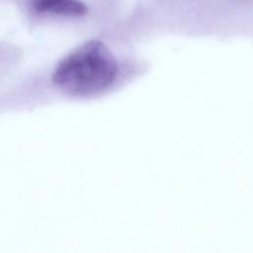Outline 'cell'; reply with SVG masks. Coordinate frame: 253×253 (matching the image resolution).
I'll return each instance as SVG.
<instances>
[{"label":"cell","instance_id":"obj_2","mask_svg":"<svg viewBox=\"0 0 253 253\" xmlns=\"http://www.w3.org/2000/svg\"><path fill=\"white\" fill-rule=\"evenodd\" d=\"M28 8L39 15L80 17L88 8L81 0H25Z\"/></svg>","mask_w":253,"mask_h":253},{"label":"cell","instance_id":"obj_1","mask_svg":"<svg viewBox=\"0 0 253 253\" xmlns=\"http://www.w3.org/2000/svg\"><path fill=\"white\" fill-rule=\"evenodd\" d=\"M118 63L100 41H89L66 55L52 74L53 84L71 95H94L116 80Z\"/></svg>","mask_w":253,"mask_h":253}]
</instances>
